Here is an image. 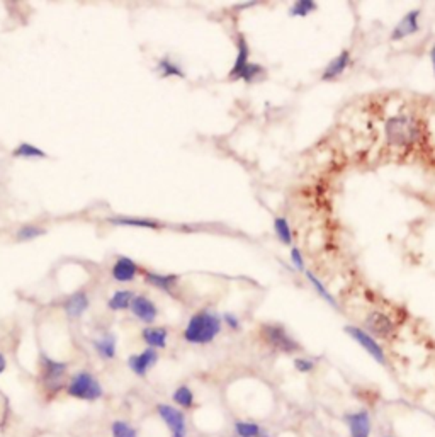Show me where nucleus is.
Masks as SVG:
<instances>
[{
	"mask_svg": "<svg viewBox=\"0 0 435 437\" xmlns=\"http://www.w3.org/2000/svg\"><path fill=\"white\" fill-rule=\"evenodd\" d=\"M221 316L213 310H201L194 313L184 329V340L192 345H208L221 334Z\"/></svg>",
	"mask_w": 435,
	"mask_h": 437,
	"instance_id": "f257e3e1",
	"label": "nucleus"
},
{
	"mask_svg": "<svg viewBox=\"0 0 435 437\" xmlns=\"http://www.w3.org/2000/svg\"><path fill=\"white\" fill-rule=\"evenodd\" d=\"M260 337L269 347L282 352V354H296V352L301 351L299 342L279 323H262Z\"/></svg>",
	"mask_w": 435,
	"mask_h": 437,
	"instance_id": "f03ea898",
	"label": "nucleus"
},
{
	"mask_svg": "<svg viewBox=\"0 0 435 437\" xmlns=\"http://www.w3.org/2000/svg\"><path fill=\"white\" fill-rule=\"evenodd\" d=\"M66 393L72 398H77V400L95 401L102 398L104 388L92 373L79 371L70 378L69 385H66Z\"/></svg>",
	"mask_w": 435,
	"mask_h": 437,
	"instance_id": "7ed1b4c3",
	"label": "nucleus"
},
{
	"mask_svg": "<svg viewBox=\"0 0 435 437\" xmlns=\"http://www.w3.org/2000/svg\"><path fill=\"white\" fill-rule=\"evenodd\" d=\"M419 136V126L417 121L410 116H395L386 123V138L388 143L396 147H406L415 142Z\"/></svg>",
	"mask_w": 435,
	"mask_h": 437,
	"instance_id": "20e7f679",
	"label": "nucleus"
},
{
	"mask_svg": "<svg viewBox=\"0 0 435 437\" xmlns=\"http://www.w3.org/2000/svg\"><path fill=\"white\" fill-rule=\"evenodd\" d=\"M157 414L160 421L164 422L165 427L171 432V437H187L189 427H187V417L184 410L179 407H174L171 403H158Z\"/></svg>",
	"mask_w": 435,
	"mask_h": 437,
	"instance_id": "39448f33",
	"label": "nucleus"
},
{
	"mask_svg": "<svg viewBox=\"0 0 435 437\" xmlns=\"http://www.w3.org/2000/svg\"><path fill=\"white\" fill-rule=\"evenodd\" d=\"M344 330L350 339L356 342V344H359L360 347H362L364 351H366L367 354L374 359V361L380 362V364L383 366L386 364V352H384L383 345L374 339L371 334H367L366 330L356 325H347Z\"/></svg>",
	"mask_w": 435,
	"mask_h": 437,
	"instance_id": "423d86ee",
	"label": "nucleus"
},
{
	"mask_svg": "<svg viewBox=\"0 0 435 437\" xmlns=\"http://www.w3.org/2000/svg\"><path fill=\"white\" fill-rule=\"evenodd\" d=\"M342 421L347 425L349 437H371L373 434V417L367 408L345 412L342 415Z\"/></svg>",
	"mask_w": 435,
	"mask_h": 437,
	"instance_id": "0eeeda50",
	"label": "nucleus"
},
{
	"mask_svg": "<svg viewBox=\"0 0 435 437\" xmlns=\"http://www.w3.org/2000/svg\"><path fill=\"white\" fill-rule=\"evenodd\" d=\"M66 362L55 361L48 355H41V382L49 391H58L66 375Z\"/></svg>",
	"mask_w": 435,
	"mask_h": 437,
	"instance_id": "6e6552de",
	"label": "nucleus"
},
{
	"mask_svg": "<svg viewBox=\"0 0 435 437\" xmlns=\"http://www.w3.org/2000/svg\"><path fill=\"white\" fill-rule=\"evenodd\" d=\"M366 332L371 334L374 339H391L396 332L395 322L386 315V313L381 312H371L366 316Z\"/></svg>",
	"mask_w": 435,
	"mask_h": 437,
	"instance_id": "1a4fd4ad",
	"label": "nucleus"
},
{
	"mask_svg": "<svg viewBox=\"0 0 435 437\" xmlns=\"http://www.w3.org/2000/svg\"><path fill=\"white\" fill-rule=\"evenodd\" d=\"M158 362V352L155 349H145L140 354H133L128 358V368L140 378H145L151 368Z\"/></svg>",
	"mask_w": 435,
	"mask_h": 437,
	"instance_id": "9d476101",
	"label": "nucleus"
},
{
	"mask_svg": "<svg viewBox=\"0 0 435 437\" xmlns=\"http://www.w3.org/2000/svg\"><path fill=\"white\" fill-rule=\"evenodd\" d=\"M419 21H420V10L419 9L406 12L405 16L401 17V21L396 24L395 29H393L391 40L393 41H401V40H405V38L412 36V34L419 33L420 31Z\"/></svg>",
	"mask_w": 435,
	"mask_h": 437,
	"instance_id": "9b49d317",
	"label": "nucleus"
},
{
	"mask_svg": "<svg viewBox=\"0 0 435 437\" xmlns=\"http://www.w3.org/2000/svg\"><path fill=\"white\" fill-rule=\"evenodd\" d=\"M131 312H133V315L136 316L140 322L143 323H153L155 320H157L158 316V308L157 305H155L153 301H151L150 298H147V296L140 295V296H134L133 301H131Z\"/></svg>",
	"mask_w": 435,
	"mask_h": 437,
	"instance_id": "f8f14e48",
	"label": "nucleus"
},
{
	"mask_svg": "<svg viewBox=\"0 0 435 437\" xmlns=\"http://www.w3.org/2000/svg\"><path fill=\"white\" fill-rule=\"evenodd\" d=\"M236 48H238V53H236L235 63H233L232 70H229V79L232 80H240L242 79L243 72H245L247 65H249V58H250V48L249 43L243 36H240L236 40Z\"/></svg>",
	"mask_w": 435,
	"mask_h": 437,
	"instance_id": "ddd939ff",
	"label": "nucleus"
},
{
	"mask_svg": "<svg viewBox=\"0 0 435 437\" xmlns=\"http://www.w3.org/2000/svg\"><path fill=\"white\" fill-rule=\"evenodd\" d=\"M138 266L133 259L129 257H118L114 267H112V277L118 283H129L136 277Z\"/></svg>",
	"mask_w": 435,
	"mask_h": 437,
	"instance_id": "4468645a",
	"label": "nucleus"
},
{
	"mask_svg": "<svg viewBox=\"0 0 435 437\" xmlns=\"http://www.w3.org/2000/svg\"><path fill=\"white\" fill-rule=\"evenodd\" d=\"M349 63H350V51L344 49L340 55L335 56V58L332 60V62L328 63L327 66H325L323 73H321V80H325V82H330V80L338 79V77H340L342 73L345 72V68L349 66Z\"/></svg>",
	"mask_w": 435,
	"mask_h": 437,
	"instance_id": "2eb2a0df",
	"label": "nucleus"
},
{
	"mask_svg": "<svg viewBox=\"0 0 435 437\" xmlns=\"http://www.w3.org/2000/svg\"><path fill=\"white\" fill-rule=\"evenodd\" d=\"M141 339L150 349H165L169 340V330L165 327H147L141 332Z\"/></svg>",
	"mask_w": 435,
	"mask_h": 437,
	"instance_id": "dca6fc26",
	"label": "nucleus"
},
{
	"mask_svg": "<svg viewBox=\"0 0 435 437\" xmlns=\"http://www.w3.org/2000/svg\"><path fill=\"white\" fill-rule=\"evenodd\" d=\"M88 308V296L86 291H77L65 301V313L70 319H80Z\"/></svg>",
	"mask_w": 435,
	"mask_h": 437,
	"instance_id": "f3484780",
	"label": "nucleus"
},
{
	"mask_svg": "<svg viewBox=\"0 0 435 437\" xmlns=\"http://www.w3.org/2000/svg\"><path fill=\"white\" fill-rule=\"evenodd\" d=\"M94 349L102 359H114L116 349H118V340L112 334H105L101 339L94 340Z\"/></svg>",
	"mask_w": 435,
	"mask_h": 437,
	"instance_id": "a211bd4d",
	"label": "nucleus"
},
{
	"mask_svg": "<svg viewBox=\"0 0 435 437\" xmlns=\"http://www.w3.org/2000/svg\"><path fill=\"white\" fill-rule=\"evenodd\" d=\"M172 400L180 410H190L196 405V395L187 385H180L172 393Z\"/></svg>",
	"mask_w": 435,
	"mask_h": 437,
	"instance_id": "6ab92c4d",
	"label": "nucleus"
},
{
	"mask_svg": "<svg viewBox=\"0 0 435 437\" xmlns=\"http://www.w3.org/2000/svg\"><path fill=\"white\" fill-rule=\"evenodd\" d=\"M233 432L236 437H260L264 434V429L260 424L253 421H245V419H236L233 422Z\"/></svg>",
	"mask_w": 435,
	"mask_h": 437,
	"instance_id": "aec40b11",
	"label": "nucleus"
},
{
	"mask_svg": "<svg viewBox=\"0 0 435 437\" xmlns=\"http://www.w3.org/2000/svg\"><path fill=\"white\" fill-rule=\"evenodd\" d=\"M145 279H147V283L151 284V286L158 288V290H162V291L171 292L172 290H174L177 281H179V276H177V274L147 273Z\"/></svg>",
	"mask_w": 435,
	"mask_h": 437,
	"instance_id": "412c9836",
	"label": "nucleus"
},
{
	"mask_svg": "<svg viewBox=\"0 0 435 437\" xmlns=\"http://www.w3.org/2000/svg\"><path fill=\"white\" fill-rule=\"evenodd\" d=\"M134 295L128 290H121L116 291L114 295L111 296V299L108 301V306L114 312H121V310H126L131 306V301H133Z\"/></svg>",
	"mask_w": 435,
	"mask_h": 437,
	"instance_id": "4be33fe9",
	"label": "nucleus"
},
{
	"mask_svg": "<svg viewBox=\"0 0 435 437\" xmlns=\"http://www.w3.org/2000/svg\"><path fill=\"white\" fill-rule=\"evenodd\" d=\"M109 223L123 225V227H138V228H158V223L153 220H145V218H109Z\"/></svg>",
	"mask_w": 435,
	"mask_h": 437,
	"instance_id": "5701e85b",
	"label": "nucleus"
},
{
	"mask_svg": "<svg viewBox=\"0 0 435 437\" xmlns=\"http://www.w3.org/2000/svg\"><path fill=\"white\" fill-rule=\"evenodd\" d=\"M305 276L308 277V281H310V283H311V286L314 288V291H316L318 295H320V298H323L325 301H327L330 306H334V308H338L337 301H335V298H334V296H332V292L328 291L327 288H325V284L321 283V281L318 279V277L314 276V274L311 273V271H305Z\"/></svg>",
	"mask_w": 435,
	"mask_h": 437,
	"instance_id": "b1692460",
	"label": "nucleus"
},
{
	"mask_svg": "<svg viewBox=\"0 0 435 437\" xmlns=\"http://www.w3.org/2000/svg\"><path fill=\"white\" fill-rule=\"evenodd\" d=\"M274 232L277 235V238L281 240L284 245H291L293 243V232L291 227H289L288 220L282 216H277L274 220Z\"/></svg>",
	"mask_w": 435,
	"mask_h": 437,
	"instance_id": "393cba45",
	"label": "nucleus"
},
{
	"mask_svg": "<svg viewBox=\"0 0 435 437\" xmlns=\"http://www.w3.org/2000/svg\"><path fill=\"white\" fill-rule=\"evenodd\" d=\"M316 10V2L314 0H298L289 9V16L291 17H306L311 12Z\"/></svg>",
	"mask_w": 435,
	"mask_h": 437,
	"instance_id": "a878e982",
	"label": "nucleus"
},
{
	"mask_svg": "<svg viewBox=\"0 0 435 437\" xmlns=\"http://www.w3.org/2000/svg\"><path fill=\"white\" fill-rule=\"evenodd\" d=\"M43 235H46L45 228L36 227V225H24L23 228H19V230H17L16 238H17V242H29V240H34V238H38V237H43Z\"/></svg>",
	"mask_w": 435,
	"mask_h": 437,
	"instance_id": "bb28decb",
	"label": "nucleus"
},
{
	"mask_svg": "<svg viewBox=\"0 0 435 437\" xmlns=\"http://www.w3.org/2000/svg\"><path fill=\"white\" fill-rule=\"evenodd\" d=\"M14 157H21V158H46V153L41 148L31 145V143H21L16 150L12 151Z\"/></svg>",
	"mask_w": 435,
	"mask_h": 437,
	"instance_id": "cd10ccee",
	"label": "nucleus"
},
{
	"mask_svg": "<svg viewBox=\"0 0 435 437\" xmlns=\"http://www.w3.org/2000/svg\"><path fill=\"white\" fill-rule=\"evenodd\" d=\"M111 437H138V431L128 421H114L111 424Z\"/></svg>",
	"mask_w": 435,
	"mask_h": 437,
	"instance_id": "c85d7f7f",
	"label": "nucleus"
},
{
	"mask_svg": "<svg viewBox=\"0 0 435 437\" xmlns=\"http://www.w3.org/2000/svg\"><path fill=\"white\" fill-rule=\"evenodd\" d=\"M158 72H160L162 77H186V73L182 72L179 65H175L171 58H162L160 63H158Z\"/></svg>",
	"mask_w": 435,
	"mask_h": 437,
	"instance_id": "c756f323",
	"label": "nucleus"
},
{
	"mask_svg": "<svg viewBox=\"0 0 435 437\" xmlns=\"http://www.w3.org/2000/svg\"><path fill=\"white\" fill-rule=\"evenodd\" d=\"M264 72L265 70L262 68L260 65H257V63H249L245 68V72H243L242 79L240 80H243L245 84H253V82H257V79H259V77L264 75Z\"/></svg>",
	"mask_w": 435,
	"mask_h": 437,
	"instance_id": "7c9ffc66",
	"label": "nucleus"
},
{
	"mask_svg": "<svg viewBox=\"0 0 435 437\" xmlns=\"http://www.w3.org/2000/svg\"><path fill=\"white\" fill-rule=\"evenodd\" d=\"M293 366H295L296 371L301 373V375H310V373H313L314 369H316V362L311 358H295Z\"/></svg>",
	"mask_w": 435,
	"mask_h": 437,
	"instance_id": "2f4dec72",
	"label": "nucleus"
},
{
	"mask_svg": "<svg viewBox=\"0 0 435 437\" xmlns=\"http://www.w3.org/2000/svg\"><path fill=\"white\" fill-rule=\"evenodd\" d=\"M221 322L225 323L226 329L233 330V332L242 330V322H240V319L235 315V313H225V315H221Z\"/></svg>",
	"mask_w": 435,
	"mask_h": 437,
	"instance_id": "473e14b6",
	"label": "nucleus"
},
{
	"mask_svg": "<svg viewBox=\"0 0 435 437\" xmlns=\"http://www.w3.org/2000/svg\"><path fill=\"white\" fill-rule=\"evenodd\" d=\"M289 255H291L293 266H295L298 271H301V273H305V271H306L305 269V259H303L301 250H299L298 247H293L291 253H289Z\"/></svg>",
	"mask_w": 435,
	"mask_h": 437,
	"instance_id": "72a5a7b5",
	"label": "nucleus"
},
{
	"mask_svg": "<svg viewBox=\"0 0 435 437\" xmlns=\"http://www.w3.org/2000/svg\"><path fill=\"white\" fill-rule=\"evenodd\" d=\"M5 368H7V359H5V355H3L2 352H0V375H2V373L5 371Z\"/></svg>",
	"mask_w": 435,
	"mask_h": 437,
	"instance_id": "f704fd0d",
	"label": "nucleus"
},
{
	"mask_svg": "<svg viewBox=\"0 0 435 437\" xmlns=\"http://www.w3.org/2000/svg\"><path fill=\"white\" fill-rule=\"evenodd\" d=\"M430 62H432V66H434V75H435V45L432 47V49H430Z\"/></svg>",
	"mask_w": 435,
	"mask_h": 437,
	"instance_id": "c9c22d12",
	"label": "nucleus"
},
{
	"mask_svg": "<svg viewBox=\"0 0 435 437\" xmlns=\"http://www.w3.org/2000/svg\"><path fill=\"white\" fill-rule=\"evenodd\" d=\"M260 437H271V436H269V434H267V432H264V434H262Z\"/></svg>",
	"mask_w": 435,
	"mask_h": 437,
	"instance_id": "e433bc0d",
	"label": "nucleus"
},
{
	"mask_svg": "<svg viewBox=\"0 0 435 437\" xmlns=\"http://www.w3.org/2000/svg\"><path fill=\"white\" fill-rule=\"evenodd\" d=\"M383 437H395V436H383Z\"/></svg>",
	"mask_w": 435,
	"mask_h": 437,
	"instance_id": "4c0bfd02",
	"label": "nucleus"
},
{
	"mask_svg": "<svg viewBox=\"0 0 435 437\" xmlns=\"http://www.w3.org/2000/svg\"><path fill=\"white\" fill-rule=\"evenodd\" d=\"M235 437H236V436H235Z\"/></svg>",
	"mask_w": 435,
	"mask_h": 437,
	"instance_id": "58836bf2",
	"label": "nucleus"
}]
</instances>
